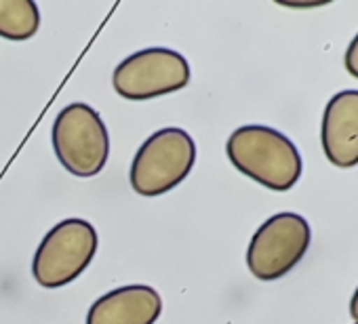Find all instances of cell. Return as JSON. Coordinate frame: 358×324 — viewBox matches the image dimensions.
I'll return each mask as SVG.
<instances>
[{
	"mask_svg": "<svg viewBox=\"0 0 358 324\" xmlns=\"http://www.w3.org/2000/svg\"><path fill=\"white\" fill-rule=\"evenodd\" d=\"M232 165L259 186L287 192L301 177V156L295 143L280 131L264 124L236 128L226 143Z\"/></svg>",
	"mask_w": 358,
	"mask_h": 324,
	"instance_id": "cell-1",
	"label": "cell"
},
{
	"mask_svg": "<svg viewBox=\"0 0 358 324\" xmlns=\"http://www.w3.org/2000/svg\"><path fill=\"white\" fill-rule=\"evenodd\" d=\"M196 162V143L184 128L169 126L150 135L131 162V188L139 196H162L182 184Z\"/></svg>",
	"mask_w": 358,
	"mask_h": 324,
	"instance_id": "cell-2",
	"label": "cell"
},
{
	"mask_svg": "<svg viewBox=\"0 0 358 324\" xmlns=\"http://www.w3.org/2000/svg\"><path fill=\"white\" fill-rule=\"evenodd\" d=\"M51 141L62 167L76 177L99 175L110 156V135L103 118L83 101L70 103L57 114Z\"/></svg>",
	"mask_w": 358,
	"mask_h": 324,
	"instance_id": "cell-3",
	"label": "cell"
},
{
	"mask_svg": "<svg viewBox=\"0 0 358 324\" xmlns=\"http://www.w3.org/2000/svg\"><path fill=\"white\" fill-rule=\"evenodd\" d=\"M97 246V232L87 219H64L38 244L32 259V276L43 288H62L91 265Z\"/></svg>",
	"mask_w": 358,
	"mask_h": 324,
	"instance_id": "cell-4",
	"label": "cell"
},
{
	"mask_svg": "<svg viewBox=\"0 0 358 324\" xmlns=\"http://www.w3.org/2000/svg\"><path fill=\"white\" fill-rule=\"evenodd\" d=\"M190 78V64L182 53L150 47L120 61L112 74V84L127 101H148L186 89Z\"/></svg>",
	"mask_w": 358,
	"mask_h": 324,
	"instance_id": "cell-5",
	"label": "cell"
},
{
	"mask_svg": "<svg viewBox=\"0 0 358 324\" xmlns=\"http://www.w3.org/2000/svg\"><path fill=\"white\" fill-rule=\"evenodd\" d=\"M310 223L297 213H278L266 219L247 249V265L259 280H278L308 253Z\"/></svg>",
	"mask_w": 358,
	"mask_h": 324,
	"instance_id": "cell-6",
	"label": "cell"
},
{
	"mask_svg": "<svg viewBox=\"0 0 358 324\" xmlns=\"http://www.w3.org/2000/svg\"><path fill=\"white\" fill-rule=\"evenodd\" d=\"M322 152L337 169L358 165V91L333 95L322 114Z\"/></svg>",
	"mask_w": 358,
	"mask_h": 324,
	"instance_id": "cell-7",
	"label": "cell"
},
{
	"mask_svg": "<svg viewBox=\"0 0 358 324\" xmlns=\"http://www.w3.org/2000/svg\"><path fill=\"white\" fill-rule=\"evenodd\" d=\"M162 311L160 295L148 284H127L101 295L87 314V324H154Z\"/></svg>",
	"mask_w": 358,
	"mask_h": 324,
	"instance_id": "cell-8",
	"label": "cell"
},
{
	"mask_svg": "<svg viewBox=\"0 0 358 324\" xmlns=\"http://www.w3.org/2000/svg\"><path fill=\"white\" fill-rule=\"evenodd\" d=\"M41 28V11L32 0H0V38L30 40Z\"/></svg>",
	"mask_w": 358,
	"mask_h": 324,
	"instance_id": "cell-9",
	"label": "cell"
},
{
	"mask_svg": "<svg viewBox=\"0 0 358 324\" xmlns=\"http://www.w3.org/2000/svg\"><path fill=\"white\" fill-rule=\"evenodd\" d=\"M345 70H348V74H352L354 78H358V34L348 45V51H345Z\"/></svg>",
	"mask_w": 358,
	"mask_h": 324,
	"instance_id": "cell-10",
	"label": "cell"
},
{
	"mask_svg": "<svg viewBox=\"0 0 358 324\" xmlns=\"http://www.w3.org/2000/svg\"><path fill=\"white\" fill-rule=\"evenodd\" d=\"M350 314H352V318L356 320V324H358V288L354 290V295H352V301H350Z\"/></svg>",
	"mask_w": 358,
	"mask_h": 324,
	"instance_id": "cell-11",
	"label": "cell"
}]
</instances>
